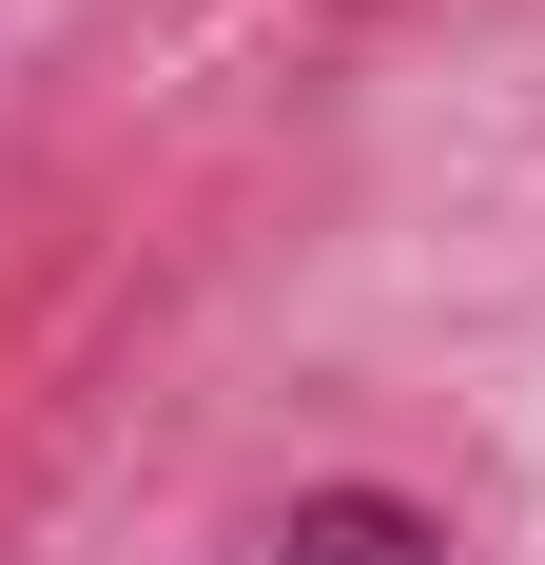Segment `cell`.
Returning <instances> with one entry per match:
<instances>
[{"label":"cell","mask_w":545,"mask_h":565,"mask_svg":"<svg viewBox=\"0 0 545 565\" xmlns=\"http://www.w3.org/2000/svg\"><path fill=\"white\" fill-rule=\"evenodd\" d=\"M272 565H448V546H429L409 488H312V508L272 526Z\"/></svg>","instance_id":"6da1fadb"}]
</instances>
